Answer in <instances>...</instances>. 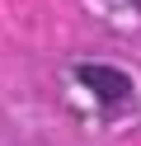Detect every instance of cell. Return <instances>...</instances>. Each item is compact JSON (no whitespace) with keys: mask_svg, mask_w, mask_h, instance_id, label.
<instances>
[{"mask_svg":"<svg viewBox=\"0 0 141 146\" xmlns=\"http://www.w3.org/2000/svg\"><path fill=\"white\" fill-rule=\"evenodd\" d=\"M75 80H80L85 90H94V99H99L103 108H122L132 99V76L118 66H103V61H80L75 66Z\"/></svg>","mask_w":141,"mask_h":146,"instance_id":"obj_1","label":"cell"}]
</instances>
